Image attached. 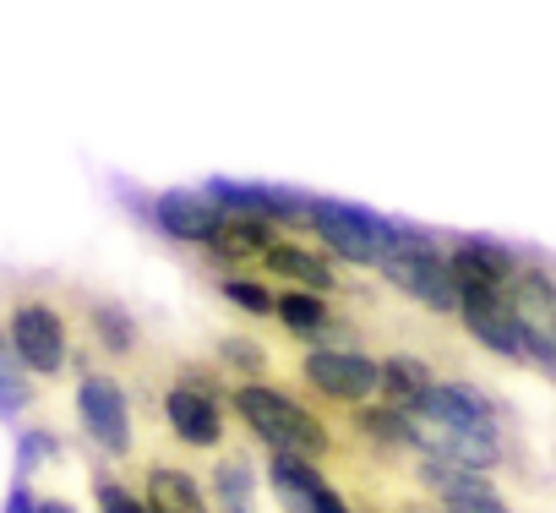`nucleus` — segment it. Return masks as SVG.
I'll list each match as a JSON object with an SVG mask.
<instances>
[{
    "mask_svg": "<svg viewBox=\"0 0 556 513\" xmlns=\"http://www.w3.org/2000/svg\"><path fill=\"white\" fill-rule=\"evenodd\" d=\"M77 426H83V437H88L104 459H131V453H137L131 399H126L121 377L104 372V366L88 361V355H83V377H77Z\"/></svg>",
    "mask_w": 556,
    "mask_h": 513,
    "instance_id": "0eeeda50",
    "label": "nucleus"
},
{
    "mask_svg": "<svg viewBox=\"0 0 556 513\" xmlns=\"http://www.w3.org/2000/svg\"><path fill=\"white\" fill-rule=\"evenodd\" d=\"M431 383H437V372H431L426 355L393 350V355L377 361V393H382V404H393V410H404V415H415V410L426 404Z\"/></svg>",
    "mask_w": 556,
    "mask_h": 513,
    "instance_id": "6ab92c4d",
    "label": "nucleus"
},
{
    "mask_svg": "<svg viewBox=\"0 0 556 513\" xmlns=\"http://www.w3.org/2000/svg\"><path fill=\"white\" fill-rule=\"evenodd\" d=\"M295 377L323 404H339V410L377 399V355H366L361 345H306L295 361Z\"/></svg>",
    "mask_w": 556,
    "mask_h": 513,
    "instance_id": "1a4fd4ad",
    "label": "nucleus"
},
{
    "mask_svg": "<svg viewBox=\"0 0 556 513\" xmlns=\"http://www.w3.org/2000/svg\"><path fill=\"white\" fill-rule=\"evenodd\" d=\"M7 345L34 377H61L72 366V317L50 296H17L7 306Z\"/></svg>",
    "mask_w": 556,
    "mask_h": 513,
    "instance_id": "423d86ee",
    "label": "nucleus"
},
{
    "mask_svg": "<svg viewBox=\"0 0 556 513\" xmlns=\"http://www.w3.org/2000/svg\"><path fill=\"white\" fill-rule=\"evenodd\" d=\"M93 497H99V513H153L148 508V497H142V486L131 491L126 480H115L110 470H99L93 475Z\"/></svg>",
    "mask_w": 556,
    "mask_h": 513,
    "instance_id": "b1692460",
    "label": "nucleus"
},
{
    "mask_svg": "<svg viewBox=\"0 0 556 513\" xmlns=\"http://www.w3.org/2000/svg\"><path fill=\"white\" fill-rule=\"evenodd\" d=\"M159 410H164V426H169L186 448H224V442H229V393H224L218 366L180 361L175 383H169L164 399H159Z\"/></svg>",
    "mask_w": 556,
    "mask_h": 513,
    "instance_id": "20e7f679",
    "label": "nucleus"
},
{
    "mask_svg": "<svg viewBox=\"0 0 556 513\" xmlns=\"http://www.w3.org/2000/svg\"><path fill=\"white\" fill-rule=\"evenodd\" d=\"M213 361H218V372H235L240 383H262V377L273 372V355H267V345H256V339H240V334L218 339V345H213Z\"/></svg>",
    "mask_w": 556,
    "mask_h": 513,
    "instance_id": "412c9836",
    "label": "nucleus"
},
{
    "mask_svg": "<svg viewBox=\"0 0 556 513\" xmlns=\"http://www.w3.org/2000/svg\"><path fill=\"white\" fill-rule=\"evenodd\" d=\"M285 235L273 218H262V213H224V224H218V235L202 246L213 263L224 268V274H245V268H256L262 263V251Z\"/></svg>",
    "mask_w": 556,
    "mask_h": 513,
    "instance_id": "dca6fc26",
    "label": "nucleus"
},
{
    "mask_svg": "<svg viewBox=\"0 0 556 513\" xmlns=\"http://www.w3.org/2000/svg\"><path fill=\"white\" fill-rule=\"evenodd\" d=\"M273 323L285 328L295 345H355V334L344 328V317L328 306V296L317 290H285L273 301Z\"/></svg>",
    "mask_w": 556,
    "mask_h": 513,
    "instance_id": "ddd939ff",
    "label": "nucleus"
},
{
    "mask_svg": "<svg viewBox=\"0 0 556 513\" xmlns=\"http://www.w3.org/2000/svg\"><path fill=\"white\" fill-rule=\"evenodd\" d=\"M229 410H235V421H240L267 453L312 459V464H328V459L339 453L333 426H328L312 404H301L295 393L273 388L267 377H262V383H240V388L229 393Z\"/></svg>",
    "mask_w": 556,
    "mask_h": 513,
    "instance_id": "f03ea898",
    "label": "nucleus"
},
{
    "mask_svg": "<svg viewBox=\"0 0 556 513\" xmlns=\"http://www.w3.org/2000/svg\"><path fill=\"white\" fill-rule=\"evenodd\" d=\"M382 285L409 296L415 306H426L431 317H458V285H453V268H447V246L426 229H409L399 224L382 263H377Z\"/></svg>",
    "mask_w": 556,
    "mask_h": 513,
    "instance_id": "7ed1b4c3",
    "label": "nucleus"
},
{
    "mask_svg": "<svg viewBox=\"0 0 556 513\" xmlns=\"http://www.w3.org/2000/svg\"><path fill=\"white\" fill-rule=\"evenodd\" d=\"M34 410V372L12 355L7 328H0V415H23Z\"/></svg>",
    "mask_w": 556,
    "mask_h": 513,
    "instance_id": "4be33fe9",
    "label": "nucleus"
},
{
    "mask_svg": "<svg viewBox=\"0 0 556 513\" xmlns=\"http://www.w3.org/2000/svg\"><path fill=\"white\" fill-rule=\"evenodd\" d=\"M415 453L496 470L507 459V415L485 388L464 377H437L426 404L415 410Z\"/></svg>",
    "mask_w": 556,
    "mask_h": 513,
    "instance_id": "f257e3e1",
    "label": "nucleus"
},
{
    "mask_svg": "<svg viewBox=\"0 0 556 513\" xmlns=\"http://www.w3.org/2000/svg\"><path fill=\"white\" fill-rule=\"evenodd\" d=\"M267 486H273V497H278V508H285V513H355V502L312 459L267 453Z\"/></svg>",
    "mask_w": 556,
    "mask_h": 513,
    "instance_id": "9d476101",
    "label": "nucleus"
},
{
    "mask_svg": "<svg viewBox=\"0 0 556 513\" xmlns=\"http://www.w3.org/2000/svg\"><path fill=\"white\" fill-rule=\"evenodd\" d=\"M507 306L523 334V361L556 377V274L534 256H518V268L507 279Z\"/></svg>",
    "mask_w": 556,
    "mask_h": 513,
    "instance_id": "6e6552de",
    "label": "nucleus"
},
{
    "mask_svg": "<svg viewBox=\"0 0 556 513\" xmlns=\"http://www.w3.org/2000/svg\"><path fill=\"white\" fill-rule=\"evenodd\" d=\"M39 513H77V508L61 502V497H39Z\"/></svg>",
    "mask_w": 556,
    "mask_h": 513,
    "instance_id": "bb28decb",
    "label": "nucleus"
},
{
    "mask_svg": "<svg viewBox=\"0 0 556 513\" xmlns=\"http://www.w3.org/2000/svg\"><path fill=\"white\" fill-rule=\"evenodd\" d=\"M267 279H285V285H295V290H317V296H333L344 279L333 274V263H328V251H317V246H306V240H290V235H278L267 251H262V263H256Z\"/></svg>",
    "mask_w": 556,
    "mask_h": 513,
    "instance_id": "2eb2a0df",
    "label": "nucleus"
},
{
    "mask_svg": "<svg viewBox=\"0 0 556 513\" xmlns=\"http://www.w3.org/2000/svg\"><path fill=\"white\" fill-rule=\"evenodd\" d=\"M0 513H39V491H34V480L17 475V486H12V497H7V508H0Z\"/></svg>",
    "mask_w": 556,
    "mask_h": 513,
    "instance_id": "a878e982",
    "label": "nucleus"
},
{
    "mask_svg": "<svg viewBox=\"0 0 556 513\" xmlns=\"http://www.w3.org/2000/svg\"><path fill=\"white\" fill-rule=\"evenodd\" d=\"M301 229H312L317 246H323L328 256H339V263H350V268H377L399 224H388L382 213L355 208V202L306 197V218H301Z\"/></svg>",
    "mask_w": 556,
    "mask_h": 513,
    "instance_id": "39448f33",
    "label": "nucleus"
},
{
    "mask_svg": "<svg viewBox=\"0 0 556 513\" xmlns=\"http://www.w3.org/2000/svg\"><path fill=\"white\" fill-rule=\"evenodd\" d=\"M55 453H61V437H55V431H45V426L23 431V442H17V475L34 480V470H39L45 459H55Z\"/></svg>",
    "mask_w": 556,
    "mask_h": 513,
    "instance_id": "393cba45",
    "label": "nucleus"
},
{
    "mask_svg": "<svg viewBox=\"0 0 556 513\" xmlns=\"http://www.w3.org/2000/svg\"><path fill=\"white\" fill-rule=\"evenodd\" d=\"M142 213H148V224L159 235H169L180 246H207L218 235V224H224V208L207 197V186L202 191H159Z\"/></svg>",
    "mask_w": 556,
    "mask_h": 513,
    "instance_id": "f8f14e48",
    "label": "nucleus"
},
{
    "mask_svg": "<svg viewBox=\"0 0 556 513\" xmlns=\"http://www.w3.org/2000/svg\"><path fill=\"white\" fill-rule=\"evenodd\" d=\"M218 296H224L229 306H240L251 323H267V317H273V301H278V296H273L262 279H251V274H224V279H218Z\"/></svg>",
    "mask_w": 556,
    "mask_h": 513,
    "instance_id": "5701e85b",
    "label": "nucleus"
},
{
    "mask_svg": "<svg viewBox=\"0 0 556 513\" xmlns=\"http://www.w3.org/2000/svg\"><path fill=\"white\" fill-rule=\"evenodd\" d=\"M83 317H88V339L99 345L104 361H137L142 355V323L131 317V306L93 296V301H83Z\"/></svg>",
    "mask_w": 556,
    "mask_h": 513,
    "instance_id": "f3484780",
    "label": "nucleus"
},
{
    "mask_svg": "<svg viewBox=\"0 0 556 513\" xmlns=\"http://www.w3.org/2000/svg\"><path fill=\"white\" fill-rule=\"evenodd\" d=\"M142 497H148L153 513H213V502L197 486V475L191 470H175V464H148Z\"/></svg>",
    "mask_w": 556,
    "mask_h": 513,
    "instance_id": "aec40b11",
    "label": "nucleus"
},
{
    "mask_svg": "<svg viewBox=\"0 0 556 513\" xmlns=\"http://www.w3.org/2000/svg\"><path fill=\"white\" fill-rule=\"evenodd\" d=\"M213 513H256V453L251 448H218L207 475Z\"/></svg>",
    "mask_w": 556,
    "mask_h": 513,
    "instance_id": "a211bd4d",
    "label": "nucleus"
},
{
    "mask_svg": "<svg viewBox=\"0 0 556 513\" xmlns=\"http://www.w3.org/2000/svg\"><path fill=\"white\" fill-rule=\"evenodd\" d=\"M447 268H453L458 296L464 290H502L518 268V251L502 246V240H485V235H458L447 246Z\"/></svg>",
    "mask_w": 556,
    "mask_h": 513,
    "instance_id": "4468645a",
    "label": "nucleus"
},
{
    "mask_svg": "<svg viewBox=\"0 0 556 513\" xmlns=\"http://www.w3.org/2000/svg\"><path fill=\"white\" fill-rule=\"evenodd\" d=\"M458 323H464V334H469L480 350H491L496 361L529 366V361H523L518 317H513V306H507V285H502V290H464V296H458Z\"/></svg>",
    "mask_w": 556,
    "mask_h": 513,
    "instance_id": "9b49d317",
    "label": "nucleus"
}]
</instances>
